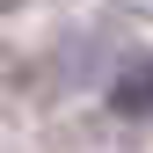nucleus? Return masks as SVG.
I'll use <instances>...</instances> for the list:
<instances>
[{"instance_id":"1","label":"nucleus","mask_w":153,"mask_h":153,"mask_svg":"<svg viewBox=\"0 0 153 153\" xmlns=\"http://www.w3.org/2000/svg\"><path fill=\"white\" fill-rule=\"evenodd\" d=\"M109 109L117 117H153V66H131L117 88H109Z\"/></svg>"}]
</instances>
